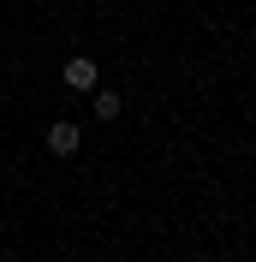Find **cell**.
Listing matches in <instances>:
<instances>
[{
	"instance_id": "2",
	"label": "cell",
	"mask_w": 256,
	"mask_h": 262,
	"mask_svg": "<svg viewBox=\"0 0 256 262\" xmlns=\"http://www.w3.org/2000/svg\"><path fill=\"white\" fill-rule=\"evenodd\" d=\"M66 90H96V60H66Z\"/></svg>"
},
{
	"instance_id": "1",
	"label": "cell",
	"mask_w": 256,
	"mask_h": 262,
	"mask_svg": "<svg viewBox=\"0 0 256 262\" xmlns=\"http://www.w3.org/2000/svg\"><path fill=\"white\" fill-rule=\"evenodd\" d=\"M78 143H83V131L72 125V119H60V125H48V149H54V155H72Z\"/></svg>"
},
{
	"instance_id": "3",
	"label": "cell",
	"mask_w": 256,
	"mask_h": 262,
	"mask_svg": "<svg viewBox=\"0 0 256 262\" xmlns=\"http://www.w3.org/2000/svg\"><path fill=\"white\" fill-rule=\"evenodd\" d=\"M96 114H101V119L119 114V96H113V90H101V96H96Z\"/></svg>"
}]
</instances>
